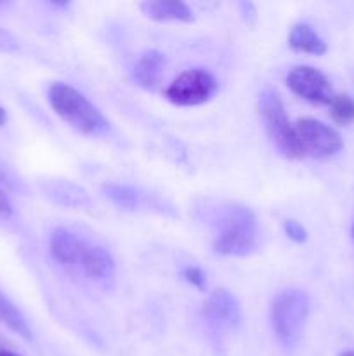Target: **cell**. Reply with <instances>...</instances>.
I'll return each instance as SVG.
<instances>
[{
    "label": "cell",
    "mask_w": 354,
    "mask_h": 356,
    "mask_svg": "<svg viewBox=\"0 0 354 356\" xmlns=\"http://www.w3.org/2000/svg\"><path fill=\"white\" fill-rule=\"evenodd\" d=\"M54 113L65 124L85 136H101L110 131V122L78 89L65 82H54L47 90Z\"/></svg>",
    "instance_id": "1"
},
{
    "label": "cell",
    "mask_w": 354,
    "mask_h": 356,
    "mask_svg": "<svg viewBox=\"0 0 354 356\" xmlns=\"http://www.w3.org/2000/svg\"><path fill=\"white\" fill-rule=\"evenodd\" d=\"M214 250L221 256L245 257L255 250L259 242V225L252 209L239 204L226 207L217 221Z\"/></svg>",
    "instance_id": "2"
},
{
    "label": "cell",
    "mask_w": 354,
    "mask_h": 356,
    "mask_svg": "<svg viewBox=\"0 0 354 356\" xmlns=\"http://www.w3.org/2000/svg\"><path fill=\"white\" fill-rule=\"evenodd\" d=\"M309 308L311 302L307 294L298 289H285L274 296L271 301L269 318L274 336L281 346L294 348L301 341Z\"/></svg>",
    "instance_id": "3"
},
{
    "label": "cell",
    "mask_w": 354,
    "mask_h": 356,
    "mask_svg": "<svg viewBox=\"0 0 354 356\" xmlns=\"http://www.w3.org/2000/svg\"><path fill=\"white\" fill-rule=\"evenodd\" d=\"M259 110L267 138L280 152V155L288 160L304 159V149L298 143L295 125L288 118L280 94L273 89L262 90V94L259 96Z\"/></svg>",
    "instance_id": "4"
},
{
    "label": "cell",
    "mask_w": 354,
    "mask_h": 356,
    "mask_svg": "<svg viewBox=\"0 0 354 356\" xmlns=\"http://www.w3.org/2000/svg\"><path fill=\"white\" fill-rule=\"evenodd\" d=\"M219 89L217 79L207 68H189L176 76L165 89V97L180 108L208 103Z\"/></svg>",
    "instance_id": "5"
},
{
    "label": "cell",
    "mask_w": 354,
    "mask_h": 356,
    "mask_svg": "<svg viewBox=\"0 0 354 356\" xmlns=\"http://www.w3.org/2000/svg\"><path fill=\"white\" fill-rule=\"evenodd\" d=\"M294 125L304 155H311L314 159H330L344 149V139L340 132L318 118H298Z\"/></svg>",
    "instance_id": "6"
},
{
    "label": "cell",
    "mask_w": 354,
    "mask_h": 356,
    "mask_svg": "<svg viewBox=\"0 0 354 356\" xmlns=\"http://www.w3.org/2000/svg\"><path fill=\"white\" fill-rule=\"evenodd\" d=\"M287 86L295 96L318 106H330L335 97V90L328 76L314 66H294L287 75Z\"/></svg>",
    "instance_id": "7"
},
{
    "label": "cell",
    "mask_w": 354,
    "mask_h": 356,
    "mask_svg": "<svg viewBox=\"0 0 354 356\" xmlns=\"http://www.w3.org/2000/svg\"><path fill=\"white\" fill-rule=\"evenodd\" d=\"M205 322L215 330H235L242 325L243 313L238 299L228 289H217L203 305Z\"/></svg>",
    "instance_id": "8"
},
{
    "label": "cell",
    "mask_w": 354,
    "mask_h": 356,
    "mask_svg": "<svg viewBox=\"0 0 354 356\" xmlns=\"http://www.w3.org/2000/svg\"><path fill=\"white\" fill-rule=\"evenodd\" d=\"M89 243L66 228H56L49 236V250L56 263L68 271H80Z\"/></svg>",
    "instance_id": "9"
},
{
    "label": "cell",
    "mask_w": 354,
    "mask_h": 356,
    "mask_svg": "<svg viewBox=\"0 0 354 356\" xmlns=\"http://www.w3.org/2000/svg\"><path fill=\"white\" fill-rule=\"evenodd\" d=\"M42 190L54 204L68 209H92V198L85 190L71 181L49 179L42 184Z\"/></svg>",
    "instance_id": "10"
},
{
    "label": "cell",
    "mask_w": 354,
    "mask_h": 356,
    "mask_svg": "<svg viewBox=\"0 0 354 356\" xmlns=\"http://www.w3.org/2000/svg\"><path fill=\"white\" fill-rule=\"evenodd\" d=\"M80 273H83L89 280L96 282V284L108 285V282L115 280L117 264H115L110 250L101 245H89L85 257H83L82 268H80Z\"/></svg>",
    "instance_id": "11"
},
{
    "label": "cell",
    "mask_w": 354,
    "mask_h": 356,
    "mask_svg": "<svg viewBox=\"0 0 354 356\" xmlns=\"http://www.w3.org/2000/svg\"><path fill=\"white\" fill-rule=\"evenodd\" d=\"M163 70H165V56L156 49H148V51L141 52L135 61L132 76L142 89L153 90L162 82Z\"/></svg>",
    "instance_id": "12"
},
{
    "label": "cell",
    "mask_w": 354,
    "mask_h": 356,
    "mask_svg": "<svg viewBox=\"0 0 354 356\" xmlns=\"http://www.w3.org/2000/svg\"><path fill=\"white\" fill-rule=\"evenodd\" d=\"M139 9L149 19L160 21V23H191L194 21L193 10L186 2L180 0H151V2L139 3Z\"/></svg>",
    "instance_id": "13"
},
{
    "label": "cell",
    "mask_w": 354,
    "mask_h": 356,
    "mask_svg": "<svg viewBox=\"0 0 354 356\" xmlns=\"http://www.w3.org/2000/svg\"><path fill=\"white\" fill-rule=\"evenodd\" d=\"M101 191H103V195L111 204H115L121 211L134 212L148 207L149 195L142 193L141 190H137L134 186H128V184L106 183L101 186Z\"/></svg>",
    "instance_id": "14"
},
{
    "label": "cell",
    "mask_w": 354,
    "mask_h": 356,
    "mask_svg": "<svg viewBox=\"0 0 354 356\" xmlns=\"http://www.w3.org/2000/svg\"><path fill=\"white\" fill-rule=\"evenodd\" d=\"M288 45L295 52H304V54L323 56L328 51L326 42L312 30L307 23H295L288 33Z\"/></svg>",
    "instance_id": "15"
},
{
    "label": "cell",
    "mask_w": 354,
    "mask_h": 356,
    "mask_svg": "<svg viewBox=\"0 0 354 356\" xmlns=\"http://www.w3.org/2000/svg\"><path fill=\"white\" fill-rule=\"evenodd\" d=\"M0 323L12 330L14 334L21 336L23 339L31 341L33 339V332H31L30 323L26 322L23 313L17 309V306L0 291Z\"/></svg>",
    "instance_id": "16"
},
{
    "label": "cell",
    "mask_w": 354,
    "mask_h": 356,
    "mask_svg": "<svg viewBox=\"0 0 354 356\" xmlns=\"http://www.w3.org/2000/svg\"><path fill=\"white\" fill-rule=\"evenodd\" d=\"M330 117L339 125H349L354 122V99L347 94H335L330 103Z\"/></svg>",
    "instance_id": "17"
},
{
    "label": "cell",
    "mask_w": 354,
    "mask_h": 356,
    "mask_svg": "<svg viewBox=\"0 0 354 356\" xmlns=\"http://www.w3.org/2000/svg\"><path fill=\"white\" fill-rule=\"evenodd\" d=\"M180 277H183V280L186 284L193 285L198 291H205L207 289V277H205V273L198 266H186L180 271Z\"/></svg>",
    "instance_id": "18"
},
{
    "label": "cell",
    "mask_w": 354,
    "mask_h": 356,
    "mask_svg": "<svg viewBox=\"0 0 354 356\" xmlns=\"http://www.w3.org/2000/svg\"><path fill=\"white\" fill-rule=\"evenodd\" d=\"M283 229H285V235L295 243H304L307 240V229L301 225L298 221L295 219H287L283 221Z\"/></svg>",
    "instance_id": "19"
},
{
    "label": "cell",
    "mask_w": 354,
    "mask_h": 356,
    "mask_svg": "<svg viewBox=\"0 0 354 356\" xmlns=\"http://www.w3.org/2000/svg\"><path fill=\"white\" fill-rule=\"evenodd\" d=\"M17 47H19V45H17L16 38H14L10 33H7L6 30H2V28H0V49H2V51L10 52V51H16Z\"/></svg>",
    "instance_id": "20"
},
{
    "label": "cell",
    "mask_w": 354,
    "mask_h": 356,
    "mask_svg": "<svg viewBox=\"0 0 354 356\" xmlns=\"http://www.w3.org/2000/svg\"><path fill=\"white\" fill-rule=\"evenodd\" d=\"M10 216H12V204H10L6 191L0 188V219H9Z\"/></svg>",
    "instance_id": "21"
},
{
    "label": "cell",
    "mask_w": 354,
    "mask_h": 356,
    "mask_svg": "<svg viewBox=\"0 0 354 356\" xmlns=\"http://www.w3.org/2000/svg\"><path fill=\"white\" fill-rule=\"evenodd\" d=\"M0 184H3V186H9V188H14V179L12 176L9 174V170L6 169V167L0 163Z\"/></svg>",
    "instance_id": "22"
},
{
    "label": "cell",
    "mask_w": 354,
    "mask_h": 356,
    "mask_svg": "<svg viewBox=\"0 0 354 356\" xmlns=\"http://www.w3.org/2000/svg\"><path fill=\"white\" fill-rule=\"evenodd\" d=\"M6 122H7V111H6V108L0 106V127H2V125H6Z\"/></svg>",
    "instance_id": "23"
},
{
    "label": "cell",
    "mask_w": 354,
    "mask_h": 356,
    "mask_svg": "<svg viewBox=\"0 0 354 356\" xmlns=\"http://www.w3.org/2000/svg\"><path fill=\"white\" fill-rule=\"evenodd\" d=\"M0 356H21V355H17L16 351H12V350H9V348H6V350L0 351Z\"/></svg>",
    "instance_id": "24"
},
{
    "label": "cell",
    "mask_w": 354,
    "mask_h": 356,
    "mask_svg": "<svg viewBox=\"0 0 354 356\" xmlns=\"http://www.w3.org/2000/svg\"><path fill=\"white\" fill-rule=\"evenodd\" d=\"M339 356H354V351L353 350H347V351H342Z\"/></svg>",
    "instance_id": "25"
},
{
    "label": "cell",
    "mask_w": 354,
    "mask_h": 356,
    "mask_svg": "<svg viewBox=\"0 0 354 356\" xmlns=\"http://www.w3.org/2000/svg\"><path fill=\"white\" fill-rule=\"evenodd\" d=\"M2 350H6V341L2 339V337H0V351Z\"/></svg>",
    "instance_id": "26"
},
{
    "label": "cell",
    "mask_w": 354,
    "mask_h": 356,
    "mask_svg": "<svg viewBox=\"0 0 354 356\" xmlns=\"http://www.w3.org/2000/svg\"><path fill=\"white\" fill-rule=\"evenodd\" d=\"M351 235H353V240H354V225H353V232H351Z\"/></svg>",
    "instance_id": "27"
}]
</instances>
